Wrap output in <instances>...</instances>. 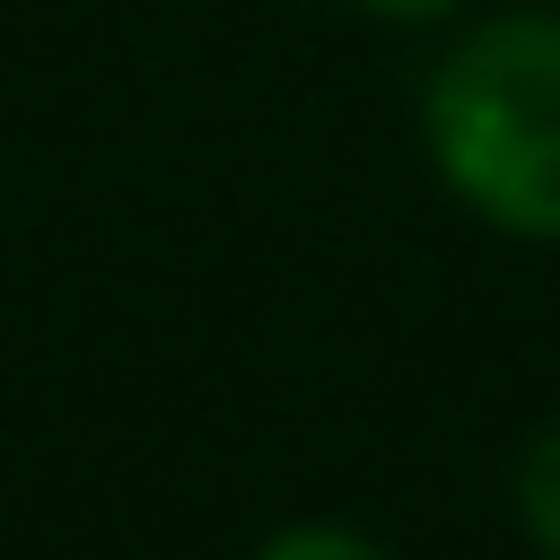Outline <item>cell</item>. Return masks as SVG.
I'll return each instance as SVG.
<instances>
[{
  "label": "cell",
  "instance_id": "cell-2",
  "mask_svg": "<svg viewBox=\"0 0 560 560\" xmlns=\"http://www.w3.org/2000/svg\"><path fill=\"white\" fill-rule=\"evenodd\" d=\"M516 525L542 560H560V420H542L516 455Z\"/></svg>",
  "mask_w": 560,
  "mask_h": 560
},
{
  "label": "cell",
  "instance_id": "cell-3",
  "mask_svg": "<svg viewBox=\"0 0 560 560\" xmlns=\"http://www.w3.org/2000/svg\"><path fill=\"white\" fill-rule=\"evenodd\" d=\"M254 560H385V542H368L359 525H332V516H306V525H280L254 542Z\"/></svg>",
  "mask_w": 560,
  "mask_h": 560
},
{
  "label": "cell",
  "instance_id": "cell-4",
  "mask_svg": "<svg viewBox=\"0 0 560 560\" xmlns=\"http://www.w3.org/2000/svg\"><path fill=\"white\" fill-rule=\"evenodd\" d=\"M359 18H376V26H438V18H455L464 0H350Z\"/></svg>",
  "mask_w": 560,
  "mask_h": 560
},
{
  "label": "cell",
  "instance_id": "cell-1",
  "mask_svg": "<svg viewBox=\"0 0 560 560\" xmlns=\"http://www.w3.org/2000/svg\"><path fill=\"white\" fill-rule=\"evenodd\" d=\"M429 175L516 245H560V9H499L420 88Z\"/></svg>",
  "mask_w": 560,
  "mask_h": 560
}]
</instances>
